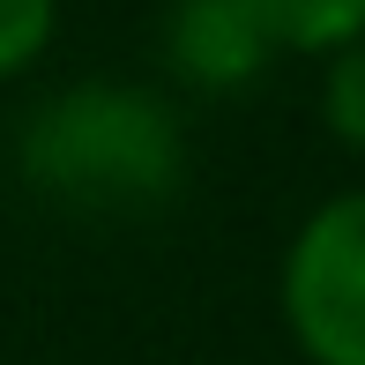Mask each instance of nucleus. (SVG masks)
<instances>
[{
    "label": "nucleus",
    "mask_w": 365,
    "mask_h": 365,
    "mask_svg": "<svg viewBox=\"0 0 365 365\" xmlns=\"http://www.w3.org/2000/svg\"><path fill=\"white\" fill-rule=\"evenodd\" d=\"M15 179L60 217L135 224L179 202L187 187V127L142 82H68L38 97L15 127Z\"/></svg>",
    "instance_id": "1"
},
{
    "label": "nucleus",
    "mask_w": 365,
    "mask_h": 365,
    "mask_svg": "<svg viewBox=\"0 0 365 365\" xmlns=\"http://www.w3.org/2000/svg\"><path fill=\"white\" fill-rule=\"evenodd\" d=\"M60 30V0H0V82L30 75Z\"/></svg>",
    "instance_id": "6"
},
{
    "label": "nucleus",
    "mask_w": 365,
    "mask_h": 365,
    "mask_svg": "<svg viewBox=\"0 0 365 365\" xmlns=\"http://www.w3.org/2000/svg\"><path fill=\"white\" fill-rule=\"evenodd\" d=\"M276 306L306 365H365V187L328 194L291 231Z\"/></svg>",
    "instance_id": "2"
},
{
    "label": "nucleus",
    "mask_w": 365,
    "mask_h": 365,
    "mask_svg": "<svg viewBox=\"0 0 365 365\" xmlns=\"http://www.w3.org/2000/svg\"><path fill=\"white\" fill-rule=\"evenodd\" d=\"M261 15V30L276 38V53H343L365 38V0H246Z\"/></svg>",
    "instance_id": "4"
},
{
    "label": "nucleus",
    "mask_w": 365,
    "mask_h": 365,
    "mask_svg": "<svg viewBox=\"0 0 365 365\" xmlns=\"http://www.w3.org/2000/svg\"><path fill=\"white\" fill-rule=\"evenodd\" d=\"M321 120L343 149L365 157V38L328 53V82H321Z\"/></svg>",
    "instance_id": "5"
},
{
    "label": "nucleus",
    "mask_w": 365,
    "mask_h": 365,
    "mask_svg": "<svg viewBox=\"0 0 365 365\" xmlns=\"http://www.w3.org/2000/svg\"><path fill=\"white\" fill-rule=\"evenodd\" d=\"M276 60V38L246 0H172L164 8V68L202 97H231Z\"/></svg>",
    "instance_id": "3"
}]
</instances>
